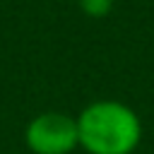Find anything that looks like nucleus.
<instances>
[{
    "label": "nucleus",
    "instance_id": "nucleus-2",
    "mask_svg": "<svg viewBox=\"0 0 154 154\" xmlns=\"http://www.w3.org/2000/svg\"><path fill=\"white\" fill-rule=\"evenodd\" d=\"M24 142L31 154H72L79 147L77 120L63 111H43L26 123Z\"/></svg>",
    "mask_w": 154,
    "mask_h": 154
},
{
    "label": "nucleus",
    "instance_id": "nucleus-1",
    "mask_svg": "<svg viewBox=\"0 0 154 154\" xmlns=\"http://www.w3.org/2000/svg\"><path fill=\"white\" fill-rule=\"evenodd\" d=\"M75 120L79 149L87 154H132L144 132L137 111L118 99L91 101Z\"/></svg>",
    "mask_w": 154,
    "mask_h": 154
},
{
    "label": "nucleus",
    "instance_id": "nucleus-3",
    "mask_svg": "<svg viewBox=\"0 0 154 154\" xmlns=\"http://www.w3.org/2000/svg\"><path fill=\"white\" fill-rule=\"evenodd\" d=\"M79 2V7H82V12L87 14V17H106L111 10H113V2L116 0H77Z\"/></svg>",
    "mask_w": 154,
    "mask_h": 154
}]
</instances>
